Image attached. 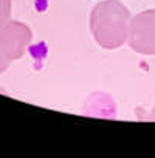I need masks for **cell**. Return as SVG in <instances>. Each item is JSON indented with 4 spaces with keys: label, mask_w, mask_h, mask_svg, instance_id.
Returning a JSON list of instances; mask_svg holds the SVG:
<instances>
[{
    "label": "cell",
    "mask_w": 155,
    "mask_h": 158,
    "mask_svg": "<svg viewBox=\"0 0 155 158\" xmlns=\"http://www.w3.org/2000/svg\"><path fill=\"white\" fill-rule=\"evenodd\" d=\"M130 13L118 0H103L90 14V31L96 44L106 50H116L127 42Z\"/></svg>",
    "instance_id": "cell-1"
},
{
    "label": "cell",
    "mask_w": 155,
    "mask_h": 158,
    "mask_svg": "<svg viewBox=\"0 0 155 158\" xmlns=\"http://www.w3.org/2000/svg\"><path fill=\"white\" fill-rule=\"evenodd\" d=\"M129 47L144 56H155V10H147L130 19Z\"/></svg>",
    "instance_id": "cell-2"
},
{
    "label": "cell",
    "mask_w": 155,
    "mask_h": 158,
    "mask_svg": "<svg viewBox=\"0 0 155 158\" xmlns=\"http://www.w3.org/2000/svg\"><path fill=\"white\" fill-rule=\"evenodd\" d=\"M149 118H152V119H155V109L150 112V115H149Z\"/></svg>",
    "instance_id": "cell-3"
}]
</instances>
